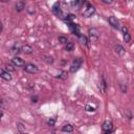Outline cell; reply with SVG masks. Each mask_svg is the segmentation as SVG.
<instances>
[{"label":"cell","mask_w":134,"mask_h":134,"mask_svg":"<svg viewBox=\"0 0 134 134\" xmlns=\"http://www.w3.org/2000/svg\"><path fill=\"white\" fill-rule=\"evenodd\" d=\"M126 1H127V2H131L132 0H126Z\"/></svg>","instance_id":"27"},{"label":"cell","mask_w":134,"mask_h":134,"mask_svg":"<svg viewBox=\"0 0 134 134\" xmlns=\"http://www.w3.org/2000/svg\"><path fill=\"white\" fill-rule=\"evenodd\" d=\"M59 41H60L61 43H63V44H66V43L68 42V40H67L66 38H64V37H59Z\"/></svg>","instance_id":"20"},{"label":"cell","mask_w":134,"mask_h":134,"mask_svg":"<svg viewBox=\"0 0 134 134\" xmlns=\"http://www.w3.org/2000/svg\"><path fill=\"white\" fill-rule=\"evenodd\" d=\"M115 51H116L118 54H120V55H122V54L125 53V49H124V47L120 46V45H116V46H115Z\"/></svg>","instance_id":"16"},{"label":"cell","mask_w":134,"mask_h":134,"mask_svg":"<svg viewBox=\"0 0 134 134\" xmlns=\"http://www.w3.org/2000/svg\"><path fill=\"white\" fill-rule=\"evenodd\" d=\"M65 49H66L67 51H71V50L73 49V44L67 42V43H66V47H65Z\"/></svg>","instance_id":"17"},{"label":"cell","mask_w":134,"mask_h":134,"mask_svg":"<svg viewBox=\"0 0 134 134\" xmlns=\"http://www.w3.org/2000/svg\"><path fill=\"white\" fill-rule=\"evenodd\" d=\"M24 70L28 73H37L39 71V68L35 65V64H31V63H28V64H24Z\"/></svg>","instance_id":"2"},{"label":"cell","mask_w":134,"mask_h":134,"mask_svg":"<svg viewBox=\"0 0 134 134\" xmlns=\"http://www.w3.org/2000/svg\"><path fill=\"white\" fill-rule=\"evenodd\" d=\"M24 8H25V3H24L23 1L17 2V4H16V9H17L18 12H22Z\"/></svg>","instance_id":"13"},{"label":"cell","mask_w":134,"mask_h":134,"mask_svg":"<svg viewBox=\"0 0 134 134\" xmlns=\"http://www.w3.org/2000/svg\"><path fill=\"white\" fill-rule=\"evenodd\" d=\"M54 124H55V119H54V118H50V119H48V121H47V125H48L49 127H53Z\"/></svg>","instance_id":"18"},{"label":"cell","mask_w":134,"mask_h":134,"mask_svg":"<svg viewBox=\"0 0 134 134\" xmlns=\"http://www.w3.org/2000/svg\"><path fill=\"white\" fill-rule=\"evenodd\" d=\"M62 131L63 132H72L73 131V127L70 124H66L62 127Z\"/></svg>","instance_id":"14"},{"label":"cell","mask_w":134,"mask_h":134,"mask_svg":"<svg viewBox=\"0 0 134 134\" xmlns=\"http://www.w3.org/2000/svg\"><path fill=\"white\" fill-rule=\"evenodd\" d=\"M31 102L32 103H37L38 102V96H32L31 97Z\"/></svg>","instance_id":"23"},{"label":"cell","mask_w":134,"mask_h":134,"mask_svg":"<svg viewBox=\"0 0 134 134\" xmlns=\"http://www.w3.org/2000/svg\"><path fill=\"white\" fill-rule=\"evenodd\" d=\"M121 30H122V34H124V40H125L126 42H130L131 36H130V34H129L128 28H127L126 26H122V27H121Z\"/></svg>","instance_id":"11"},{"label":"cell","mask_w":134,"mask_h":134,"mask_svg":"<svg viewBox=\"0 0 134 134\" xmlns=\"http://www.w3.org/2000/svg\"><path fill=\"white\" fill-rule=\"evenodd\" d=\"M102 129L105 133H111L112 130H113V125L110 120H106V121H104V124L102 126Z\"/></svg>","instance_id":"5"},{"label":"cell","mask_w":134,"mask_h":134,"mask_svg":"<svg viewBox=\"0 0 134 134\" xmlns=\"http://www.w3.org/2000/svg\"><path fill=\"white\" fill-rule=\"evenodd\" d=\"M0 1H1V2H9L10 0H0Z\"/></svg>","instance_id":"26"},{"label":"cell","mask_w":134,"mask_h":134,"mask_svg":"<svg viewBox=\"0 0 134 134\" xmlns=\"http://www.w3.org/2000/svg\"><path fill=\"white\" fill-rule=\"evenodd\" d=\"M52 13H53V14H54L57 17L64 18V15H63L62 9H61V7H60V4H59L58 2L53 4V6H52Z\"/></svg>","instance_id":"6"},{"label":"cell","mask_w":134,"mask_h":134,"mask_svg":"<svg viewBox=\"0 0 134 134\" xmlns=\"http://www.w3.org/2000/svg\"><path fill=\"white\" fill-rule=\"evenodd\" d=\"M21 51H22L23 53H25V54H30V53H32L34 49H32V47L29 46V45H23V46L21 47Z\"/></svg>","instance_id":"12"},{"label":"cell","mask_w":134,"mask_h":134,"mask_svg":"<svg viewBox=\"0 0 134 134\" xmlns=\"http://www.w3.org/2000/svg\"><path fill=\"white\" fill-rule=\"evenodd\" d=\"M89 37H90V40L93 42V41H96L98 39V30L96 28H90L89 29Z\"/></svg>","instance_id":"8"},{"label":"cell","mask_w":134,"mask_h":134,"mask_svg":"<svg viewBox=\"0 0 134 134\" xmlns=\"http://www.w3.org/2000/svg\"><path fill=\"white\" fill-rule=\"evenodd\" d=\"M82 64H83V60H82L81 58H76V59H74V60L72 61L71 65H70V72H71V73L76 72V71L81 68Z\"/></svg>","instance_id":"1"},{"label":"cell","mask_w":134,"mask_h":134,"mask_svg":"<svg viewBox=\"0 0 134 134\" xmlns=\"http://www.w3.org/2000/svg\"><path fill=\"white\" fill-rule=\"evenodd\" d=\"M0 77H2L4 81H10L12 80V75L7 70H4L2 68H0Z\"/></svg>","instance_id":"9"},{"label":"cell","mask_w":134,"mask_h":134,"mask_svg":"<svg viewBox=\"0 0 134 134\" xmlns=\"http://www.w3.org/2000/svg\"><path fill=\"white\" fill-rule=\"evenodd\" d=\"M2 30H3V25H2V23L0 22V34L2 32Z\"/></svg>","instance_id":"25"},{"label":"cell","mask_w":134,"mask_h":134,"mask_svg":"<svg viewBox=\"0 0 134 134\" xmlns=\"http://www.w3.org/2000/svg\"><path fill=\"white\" fill-rule=\"evenodd\" d=\"M94 110H95V107L94 106L86 105V111H94Z\"/></svg>","instance_id":"19"},{"label":"cell","mask_w":134,"mask_h":134,"mask_svg":"<svg viewBox=\"0 0 134 134\" xmlns=\"http://www.w3.org/2000/svg\"><path fill=\"white\" fill-rule=\"evenodd\" d=\"M67 24H68V27H69V30L71 31V34L76 35L79 37L80 36V28H79V26L76 24H74L72 21L71 22H67Z\"/></svg>","instance_id":"4"},{"label":"cell","mask_w":134,"mask_h":134,"mask_svg":"<svg viewBox=\"0 0 134 134\" xmlns=\"http://www.w3.org/2000/svg\"><path fill=\"white\" fill-rule=\"evenodd\" d=\"M6 70L7 71H15V68L12 65H6Z\"/></svg>","instance_id":"22"},{"label":"cell","mask_w":134,"mask_h":134,"mask_svg":"<svg viewBox=\"0 0 134 134\" xmlns=\"http://www.w3.org/2000/svg\"><path fill=\"white\" fill-rule=\"evenodd\" d=\"M79 39H80V41H81L82 44H84V45H86L87 47H89V42H88V39H87L86 37L80 35V36H79Z\"/></svg>","instance_id":"15"},{"label":"cell","mask_w":134,"mask_h":134,"mask_svg":"<svg viewBox=\"0 0 134 134\" xmlns=\"http://www.w3.org/2000/svg\"><path fill=\"white\" fill-rule=\"evenodd\" d=\"M108 21H109V23H110V25H111L112 27H114V28H116V29H119V28H120L119 21H118V20H117V18H115L114 16L109 17Z\"/></svg>","instance_id":"7"},{"label":"cell","mask_w":134,"mask_h":134,"mask_svg":"<svg viewBox=\"0 0 134 134\" xmlns=\"http://www.w3.org/2000/svg\"><path fill=\"white\" fill-rule=\"evenodd\" d=\"M21 51V48L20 47H18V46H15V47H13V52H15V53H18V52H20Z\"/></svg>","instance_id":"21"},{"label":"cell","mask_w":134,"mask_h":134,"mask_svg":"<svg viewBox=\"0 0 134 134\" xmlns=\"http://www.w3.org/2000/svg\"><path fill=\"white\" fill-rule=\"evenodd\" d=\"M103 2H105V3H107V4H110V3H112L113 2V0H102Z\"/></svg>","instance_id":"24"},{"label":"cell","mask_w":134,"mask_h":134,"mask_svg":"<svg viewBox=\"0 0 134 134\" xmlns=\"http://www.w3.org/2000/svg\"><path fill=\"white\" fill-rule=\"evenodd\" d=\"M85 5H86V7H85V10H84V16L85 17H90V16H92L93 14H94V12H95V8H94V6H92L91 4H89V3H85Z\"/></svg>","instance_id":"3"},{"label":"cell","mask_w":134,"mask_h":134,"mask_svg":"<svg viewBox=\"0 0 134 134\" xmlns=\"http://www.w3.org/2000/svg\"><path fill=\"white\" fill-rule=\"evenodd\" d=\"M12 63L14 66H17V67H21V66H24V61L23 59L19 58V57H15L14 59H12Z\"/></svg>","instance_id":"10"}]
</instances>
